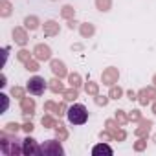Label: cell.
<instances>
[{"mask_svg": "<svg viewBox=\"0 0 156 156\" xmlns=\"http://www.w3.org/2000/svg\"><path fill=\"white\" fill-rule=\"evenodd\" d=\"M0 151L6 156H19L22 152V140H19L13 132L2 130L0 132Z\"/></svg>", "mask_w": 156, "mask_h": 156, "instance_id": "6da1fadb", "label": "cell"}, {"mask_svg": "<svg viewBox=\"0 0 156 156\" xmlns=\"http://www.w3.org/2000/svg\"><path fill=\"white\" fill-rule=\"evenodd\" d=\"M66 118H68V121H70L72 125H83V123H87V119H88V110H87L85 105L75 103V105H72V107L68 108Z\"/></svg>", "mask_w": 156, "mask_h": 156, "instance_id": "7a4b0ae2", "label": "cell"}, {"mask_svg": "<svg viewBox=\"0 0 156 156\" xmlns=\"http://www.w3.org/2000/svg\"><path fill=\"white\" fill-rule=\"evenodd\" d=\"M59 141L57 140H46L41 145V154L42 156H64V149Z\"/></svg>", "mask_w": 156, "mask_h": 156, "instance_id": "3957f363", "label": "cell"}, {"mask_svg": "<svg viewBox=\"0 0 156 156\" xmlns=\"http://www.w3.org/2000/svg\"><path fill=\"white\" fill-rule=\"evenodd\" d=\"M46 83H48V81H44V77L35 75V77H31V79L28 81L26 90H28L31 96H42L44 90H46Z\"/></svg>", "mask_w": 156, "mask_h": 156, "instance_id": "277c9868", "label": "cell"}, {"mask_svg": "<svg viewBox=\"0 0 156 156\" xmlns=\"http://www.w3.org/2000/svg\"><path fill=\"white\" fill-rule=\"evenodd\" d=\"M22 154H26V156H39L41 154V145L31 136H28V138L22 140Z\"/></svg>", "mask_w": 156, "mask_h": 156, "instance_id": "5b68a950", "label": "cell"}, {"mask_svg": "<svg viewBox=\"0 0 156 156\" xmlns=\"http://www.w3.org/2000/svg\"><path fill=\"white\" fill-rule=\"evenodd\" d=\"M118 79H119V72H118V68H114V66L105 68L103 73H101V81H103V85H107V87H114V85L118 83Z\"/></svg>", "mask_w": 156, "mask_h": 156, "instance_id": "8992f818", "label": "cell"}, {"mask_svg": "<svg viewBox=\"0 0 156 156\" xmlns=\"http://www.w3.org/2000/svg\"><path fill=\"white\" fill-rule=\"evenodd\" d=\"M20 110H22V116H24V119L26 121H30L31 119V116L35 114V99L33 98H22L20 99Z\"/></svg>", "mask_w": 156, "mask_h": 156, "instance_id": "52a82bcc", "label": "cell"}, {"mask_svg": "<svg viewBox=\"0 0 156 156\" xmlns=\"http://www.w3.org/2000/svg\"><path fill=\"white\" fill-rule=\"evenodd\" d=\"M151 101H156V87H147L138 92V103L140 105H149Z\"/></svg>", "mask_w": 156, "mask_h": 156, "instance_id": "ba28073f", "label": "cell"}, {"mask_svg": "<svg viewBox=\"0 0 156 156\" xmlns=\"http://www.w3.org/2000/svg\"><path fill=\"white\" fill-rule=\"evenodd\" d=\"M33 57L37 61H50L51 59V50L48 44H37L33 48Z\"/></svg>", "mask_w": 156, "mask_h": 156, "instance_id": "9c48e42d", "label": "cell"}, {"mask_svg": "<svg viewBox=\"0 0 156 156\" xmlns=\"http://www.w3.org/2000/svg\"><path fill=\"white\" fill-rule=\"evenodd\" d=\"M50 68H51V72H53V75L55 77H68V70H66V64L62 62V61H59V59H53L51 62H50Z\"/></svg>", "mask_w": 156, "mask_h": 156, "instance_id": "30bf717a", "label": "cell"}, {"mask_svg": "<svg viewBox=\"0 0 156 156\" xmlns=\"http://www.w3.org/2000/svg\"><path fill=\"white\" fill-rule=\"evenodd\" d=\"M11 35H13V41H15L19 46H26V44H28V33H26V28H20V26L13 28Z\"/></svg>", "mask_w": 156, "mask_h": 156, "instance_id": "8fae6325", "label": "cell"}, {"mask_svg": "<svg viewBox=\"0 0 156 156\" xmlns=\"http://www.w3.org/2000/svg\"><path fill=\"white\" fill-rule=\"evenodd\" d=\"M151 127H152V121L149 119H140V127L134 130V134L138 138H147V134L151 132Z\"/></svg>", "mask_w": 156, "mask_h": 156, "instance_id": "7c38bea8", "label": "cell"}, {"mask_svg": "<svg viewBox=\"0 0 156 156\" xmlns=\"http://www.w3.org/2000/svg\"><path fill=\"white\" fill-rule=\"evenodd\" d=\"M59 31H61V26L55 20H46L44 22V35L46 37H55V35H59Z\"/></svg>", "mask_w": 156, "mask_h": 156, "instance_id": "4fadbf2b", "label": "cell"}, {"mask_svg": "<svg viewBox=\"0 0 156 156\" xmlns=\"http://www.w3.org/2000/svg\"><path fill=\"white\" fill-rule=\"evenodd\" d=\"M92 154H94V156H99V154L112 156V154H114V151H112V147H110V145H107V141H101L99 145H96V147L92 149Z\"/></svg>", "mask_w": 156, "mask_h": 156, "instance_id": "5bb4252c", "label": "cell"}, {"mask_svg": "<svg viewBox=\"0 0 156 156\" xmlns=\"http://www.w3.org/2000/svg\"><path fill=\"white\" fill-rule=\"evenodd\" d=\"M48 88H50L53 94H62V92H64V85L61 83V77H55V79L48 81Z\"/></svg>", "mask_w": 156, "mask_h": 156, "instance_id": "9a60e30c", "label": "cell"}, {"mask_svg": "<svg viewBox=\"0 0 156 156\" xmlns=\"http://www.w3.org/2000/svg\"><path fill=\"white\" fill-rule=\"evenodd\" d=\"M39 24H41V20H39V17H35V15H30V17L24 19V28L30 30V31H35V30L39 28Z\"/></svg>", "mask_w": 156, "mask_h": 156, "instance_id": "2e32d148", "label": "cell"}, {"mask_svg": "<svg viewBox=\"0 0 156 156\" xmlns=\"http://www.w3.org/2000/svg\"><path fill=\"white\" fill-rule=\"evenodd\" d=\"M79 31H81V37H83V39H90V37L96 33V28H94V24H90V22H83L81 28H79Z\"/></svg>", "mask_w": 156, "mask_h": 156, "instance_id": "e0dca14e", "label": "cell"}, {"mask_svg": "<svg viewBox=\"0 0 156 156\" xmlns=\"http://www.w3.org/2000/svg\"><path fill=\"white\" fill-rule=\"evenodd\" d=\"M11 11H13V8H11V4H9V0H0V17H9L11 15Z\"/></svg>", "mask_w": 156, "mask_h": 156, "instance_id": "ac0fdd59", "label": "cell"}, {"mask_svg": "<svg viewBox=\"0 0 156 156\" xmlns=\"http://www.w3.org/2000/svg\"><path fill=\"white\" fill-rule=\"evenodd\" d=\"M68 83H70V87H73V88H81V85H83V81H81V75L79 73H68Z\"/></svg>", "mask_w": 156, "mask_h": 156, "instance_id": "d6986e66", "label": "cell"}, {"mask_svg": "<svg viewBox=\"0 0 156 156\" xmlns=\"http://www.w3.org/2000/svg\"><path fill=\"white\" fill-rule=\"evenodd\" d=\"M53 130H55V134H57V140L64 141V140L68 138V130H66V127H64L62 123H57V125L53 127Z\"/></svg>", "mask_w": 156, "mask_h": 156, "instance_id": "ffe728a7", "label": "cell"}, {"mask_svg": "<svg viewBox=\"0 0 156 156\" xmlns=\"http://www.w3.org/2000/svg\"><path fill=\"white\" fill-rule=\"evenodd\" d=\"M107 130H108V129H107ZM108 132L112 134V138H114L116 141H125V138H127V132H125L123 129H119V127H116V129H110Z\"/></svg>", "mask_w": 156, "mask_h": 156, "instance_id": "44dd1931", "label": "cell"}, {"mask_svg": "<svg viewBox=\"0 0 156 156\" xmlns=\"http://www.w3.org/2000/svg\"><path fill=\"white\" fill-rule=\"evenodd\" d=\"M62 96H64V101H75L77 96H79V88H73V87H72V88L64 90Z\"/></svg>", "mask_w": 156, "mask_h": 156, "instance_id": "7402d4cb", "label": "cell"}, {"mask_svg": "<svg viewBox=\"0 0 156 156\" xmlns=\"http://www.w3.org/2000/svg\"><path fill=\"white\" fill-rule=\"evenodd\" d=\"M85 92H87L88 96H98V94H99V85L94 83V81H88V83L85 85Z\"/></svg>", "mask_w": 156, "mask_h": 156, "instance_id": "603a6c76", "label": "cell"}, {"mask_svg": "<svg viewBox=\"0 0 156 156\" xmlns=\"http://www.w3.org/2000/svg\"><path fill=\"white\" fill-rule=\"evenodd\" d=\"M61 17L66 19V20H72V19L75 17V9H73L72 6H62V9H61Z\"/></svg>", "mask_w": 156, "mask_h": 156, "instance_id": "cb8c5ba5", "label": "cell"}, {"mask_svg": "<svg viewBox=\"0 0 156 156\" xmlns=\"http://www.w3.org/2000/svg\"><path fill=\"white\" fill-rule=\"evenodd\" d=\"M96 8L99 9V11H110V8H112V0H96Z\"/></svg>", "mask_w": 156, "mask_h": 156, "instance_id": "d4e9b609", "label": "cell"}, {"mask_svg": "<svg viewBox=\"0 0 156 156\" xmlns=\"http://www.w3.org/2000/svg\"><path fill=\"white\" fill-rule=\"evenodd\" d=\"M41 123H42V127H44V129H53V127L57 125V121H55V118H53V116H42Z\"/></svg>", "mask_w": 156, "mask_h": 156, "instance_id": "484cf974", "label": "cell"}, {"mask_svg": "<svg viewBox=\"0 0 156 156\" xmlns=\"http://www.w3.org/2000/svg\"><path fill=\"white\" fill-rule=\"evenodd\" d=\"M121 96H123V88L121 87H116V85L110 87V92H108V98L110 99H119Z\"/></svg>", "mask_w": 156, "mask_h": 156, "instance_id": "4316f807", "label": "cell"}, {"mask_svg": "<svg viewBox=\"0 0 156 156\" xmlns=\"http://www.w3.org/2000/svg\"><path fill=\"white\" fill-rule=\"evenodd\" d=\"M116 121L123 127V125H127V123H129V116H127L123 110H116Z\"/></svg>", "mask_w": 156, "mask_h": 156, "instance_id": "83f0119b", "label": "cell"}, {"mask_svg": "<svg viewBox=\"0 0 156 156\" xmlns=\"http://www.w3.org/2000/svg\"><path fill=\"white\" fill-rule=\"evenodd\" d=\"M20 129H22V125H19V123H15V121H9V123H6V127H4V130L13 132V134H17Z\"/></svg>", "mask_w": 156, "mask_h": 156, "instance_id": "f1b7e54d", "label": "cell"}, {"mask_svg": "<svg viewBox=\"0 0 156 156\" xmlns=\"http://www.w3.org/2000/svg\"><path fill=\"white\" fill-rule=\"evenodd\" d=\"M17 59H19L20 62H24V64H26V62H28V61L31 59V53H30L28 50H20V51L17 53Z\"/></svg>", "mask_w": 156, "mask_h": 156, "instance_id": "f546056e", "label": "cell"}, {"mask_svg": "<svg viewBox=\"0 0 156 156\" xmlns=\"http://www.w3.org/2000/svg\"><path fill=\"white\" fill-rule=\"evenodd\" d=\"M57 107H59V105L53 103V101H46V103H44V110H46V112H51V114H55V116H57Z\"/></svg>", "mask_w": 156, "mask_h": 156, "instance_id": "4dcf8cb0", "label": "cell"}, {"mask_svg": "<svg viewBox=\"0 0 156 156\" xmlns=\"http://www.w3.org/2000/svg\"><path fill=\"white\" fill-rule=\"evenodd\" d=\"M145 147H147V140H145V138H140V140L134 143V151H136V152L145 151Z\"/></svg>", "mask_w": 156, "mask_h": 156, "instance_id": "1f68e13d", "label": "cell"}, {"mask_svg": "<svg viewBox=\"0 0 156 156\" xmlns=\"http://www.w3.org/2000/svg\"><path fill=\"white\" fill-rule=\"evenodd\" d=\"M26 70H30V72H37V70H39V61H37V59H30V61L26 62Z\"/></svg>", "mask_w": 156, "mask_h": 156, "instance_id": "d6a6232c", "label": "cell"}, {"mask_svg": "<svg viewBox=\"0 0 156 156\" xmlns=\"http://www.w3.org/2000/svg\"><path fill=\"white\" fill-rule=\"evenodd\" d=\"M108 99H110V98H107V96H99V94H98V96H94V101H96V105H98V107H105V105L108 103Z\"/></svg>", "mask_w": 156, "mask_h": 156, "instance_id": "836d02e7", "label": "cell"}, {"mask_svg": "<svg viewBox=\"0 0 156 156\" xmlns=\"http://www.w3.org/2000/svg\"><path fill=\"white\" fill-rule=\"evenodd\" d=\"M11 96L22 99V98H24V88H20V87H13V88H11Z\"/></svg>", "mask_w": 156, "mask_h": 156, "instance_id": "e575fe53", "label": "cell"}, {"mask_svg": "<svg viewBox=\"0 0 156 156\" xmlns=\"http://www.w3.org/2000/svg\"><path fill=\"white\" fill-rule=\"evenodd\" d=\"M141 119V112L140 110H130L129 112V121H140Z\"/></svg>", "mask_w": 156, "mask_h": 156, "instance_id": "d590c367", "label": "cell"}, {"mask_svg": "<svg viewBox=\"0 0 156 156\" xmlns=\"http://www.w3.org/2000/svg\"><path fill=\"white\" fill-rule=\"evenodd\" d=\"M0 98H2V114H4L8 110V107H9V99H8L6 94H0Z\"/></svg>", "mask_w": 156, "mask_h": 156, "instance_id": "8d00e7d4", "label": "cell"}, {"mask_svg": "<svg viewBox=\"0 0 156 156\" xmlns=\"http://www.w3.org/2000/svg\"><path fill=\"white\" fill-rule=\"evenodd\" d=\"M99 138H101V141H110L112 140V134L108 130H101L99 132Z\"/></svg>", "mask_w": 156, "mask_h": 156, "instance_id": "74e56055", "label": "cell"}, {"mask_svg": "<svg viewBox=\"0 0 156 156\" xmlns=\"http://www.w3.org/2000/svg\"><path fill=\"white\" fill-rule=\"evenodd\" d=\"M68 112V108H66V105L64 103H59V107H57V116L61 118V116H64Z\"/></svg>", "mask_w": 156, "mask_h": 156, "instance_id": "f35d334b", "label": "cell"}, {"mask_svg": "<svg viewBox=\"0 0 156 156\" xmlns=\"http://www.w3.org/2000/svg\"><path fill=\"white\" fill-rule=\"evenodd\" d=\"M22 130H24V132H28V134H30V132H31V130H33V123H31V121H26V123H24V125H22Z\"/></svg>", "mask_w": 156, "mask_h": 156, "instance_id": "ab89813d", "label": "cell"}, {"mask_svg": "<svg viewBox=\"0 0 156 156\" xmlns=\"http://www.w3.org/2000/svg\"><path fill=\"white\" fill-rule=\"evenodd\" d=\"M127 96H129V99H130V101L138 99V92H134V90H129V92H127Z\"/></svg>", "mask_w": 156, "mask_h": 156, "instance_id": "60d3db41", "label": "cell"}, {"mask_svg": "<svg viewBox=\"0 0 156 156\" xmlns=\"http://www.w3.org/2000/svg\"><path fill=\"white\" fill-rule=\"evenodd\" d=\"M75 24H77V22H75L73 19H72V20H68V28H70V30H73V28H75Z\"/></svg>", "mask_w": 156, "mask_h": 156, "instance_id": "b9f144b4", "label": "cell"}, {"mask_svg": "<svg viewBox=\"0 0 156 156\" xmlns=\"http://www.w3.org/2000/svg\"><path fill=\"white\" fill-rule=\"evenodd\" d=\"M8 83H6V75H2V77H0V87H6Z\"/></svg>", "mask_w": 156, "mask_h": 156, "instance_id": "7bdbcfd3", "label": "cell"}, {"mask_svg": "<svg viewBox=\"0 0 156 156\" xmlns=\"http://www.w3.org/2000/svg\"><path fill=\"white\" fill-rule=\"evenodd\" d=\"M152 114H156V101H152Z\"/></svg>", "mask_w": 156, "mask_h": 156, "instance_id": "ee69618b", "label": "cell"}, {"mask_svg": "<svg viewBox=\"0 0 156 156\" xmlns=\"http://www.w3.org/2000/svg\"><path fill=\"white\" fill-rule=\"evenodd\" d=\"M152 83H154V87H156V75H154V77H152Z\"/></svg>", "mask_w": 156, "mask_h": 156, "instance_id": "f6af8a7d", "label": "cell"}, {"mask_svg": "<svg viewBox=\"0 0 156 156\" xmlns=\"http://www.w3.org/2000/svg\"><path fill=\"white\" fill-rule=\"evenodd\" d=\"M154 143H156V136H154Z\"/></svg>", "mask_w": 156, "mask_h": 156, "instance_id": "bcb514c9", "label": "cell"}]
</instances>
